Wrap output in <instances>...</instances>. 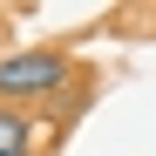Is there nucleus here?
Segmentation results:
<instances>
[{"mask_svg":"<svg viewBox=\"0 0 156 156\" xmlns=\"http://www.w3.org/2000/svg\"><path fill=\"white\" fill-rule=\"evenodd\" d=\"M75 82V61L55 48H20V55H0V102L7 109H27V102H55Z\"/></svg>","mask_w":156,"mask_h":156,"instance_id":"1","label":"nucleus"},{"mask_svg":"<svg viewBox=\"0 0 156 156\" xmlns=\"http://www.w3.org/2000/svg\"><path fill=\"white\" fill-rule=\"evenodd\" d=\"M0 156H34V115L0 102Z\"/></svg>","mask_w":156,"mask_h":156,"instance_id":"2","label":"nucleus"}]
</instances>
